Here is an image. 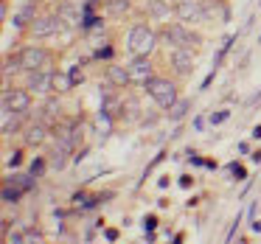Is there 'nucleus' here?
<instances>
[{
  "mask_svg": "<svg viewBox=\"0 0 261 244\" xmlns=\"http://www.w3.org/2000/svg\"><path fill=\"white\" fill-rule=\"evenodd\" d=\"M146 90H149V96H152L160 107H166V110L177 101V90H174V85H171L169 79H149L146 82Z\"/></svg>",
  "mask_w": 261,
  "mask_h": 244,
  "instance_id": "obj_1",
  "label": "nucleus"
},
{
  "mask_svg": "<svg viewBox=\"0 0 261 244\" xmlns=\"http://www.w3.org/2000/svg\"><path fill=\"white\" fill-rule=\"evenodd\" d=\"M126 45H129L132 53L146 57V53L154 48V34L146 29V25H135V29L129 31V37H126Z\"/></svg>",
  "mask_w": 261,
  "mask_h": 244,
  "instance_id": "obj_2",
  "label": "nucleus"
},
{
  "mask_svg": "<svg viewBox=\"0 0 261 244\" xmlns=\"http://www.w3.org/2000/svg\"><path fill=\"white\" fill-rule=\"evenodd\" d=\"M174 12H177V17L186 20V23H197V20L208 17V14H205V9H202V3H197V0H180Z\"/></svg>",
  "mask_w": 261,
  "mask_h": 244,
  "instance_id": "obj_3",
  "label": "nucleus"
},
{
  "mask_svg": "<svg viewBox=\"0 0 261 244\" xmlns=\"http://www.w3.org/2000/svg\"><path fill=\"white\" fill-rule=\"evenodd\" d=\"M31 104V96L25 90H3V110H14V113H25Z\"/></svg>",
  "mask_w": 261,
  "mask_h": 244,
  "instance_id": "obj_4",
  "label": "nucleus"
},
{
  "mask_svg": "<svg viewBox=\"0 0 261 244\" xmlns=\"http://www.w3.org/2000/svg\"><path fill=\"white\" fill-rule=\"evenodd\" d=\"M45 62H48V53L42 48H25L20 53V68H25V70H40Z\"/></svg>",
  "mask_w": 261,
  "mask_h": 244,
  "instance_id": "obj_5",
  "label": "nucleus"
},
{
  "mask_svg": "<svg viewBox=\"0 0 261 244\" xmlns=\"http://www.w3.org/2000/svg\"><path fill=\"white\" fill-rule=\"evenodd\" d=\"M62 29V17H40L34 20V25H31V31H34V37H48V34H57V31Z\"/></svg>",
  "mask_w": 261,
  "mask_h": 244,
  "instance_id": "obj_6",
  "label": "nucleus"
},
{
  "mask_svg": "<svg viewBox=\"0 0 261 244\" xmlns=\"http://www.w3.org/2000/svg\"><path fill=\"white\" fill-rule=\"evenodd\" d=\"M129 76H132V82H149L152 79V65H149V59L135 53V59L129 62Z\"/></svg>",
  "mask_w": 261,
  "mask_h": 244,
  "instance_id": "obj_7",
  "label": "nucleus"
},
{
  "mask_svg": "<svg viewBox=\"0 0 261 244\" xmlns=\"http://www.w3.org/2000/svg\"><path fill=\"white\" fill-rule=\"evenodd\" d=\"M171 65L177 68V73H182V76H186L188 70H191V65H194L191 48H177V51H174V57H171Z\"/></svg>",
  "mask_w": 261,
  "mask_h": 244,
  "instance_id": "obj_8",
  "label": "nucleus"
},
{
  "mask_svg": "<svg viewBox=\"0 0 261 244\" xmlns=\"http://www.w3.org/2000/svg\"><path fill=\"white\" fill-rule=\"evenodd\" d=\"M29 87L34 93H45V90H51V87H54V76L51 73H40V70H31Z\"/></svg>",
  "mask_w": 261,
  "mask_h": 244,
  "instance_id": "obj_9",
  "label": "nucleus"
},
{
  "mask_svg": "<svg viewBox=\"0 0 261 244\" xmlns=\"http://www.w3.org/2000/svg\"><path fill=\"white\" fill-rule=\"evenodd\" d=\"M107 79L113 82V85L124 87L126 82H132V76H129V68H121V65H110V70H107Z\"/></svg>",
  "mask_w": 261,
  "mask_h": 244,
  "instance_id": "obj_10",
  "label": "nucleus"
},
{
  "mask_svg": "<svg viewBox=\"0 0 261 244\" xmlns=\"http://www.w3.org/2000/svg\"><path fill=\"white\" fill-rule=\"evenodd\" d=\"M20 115H23V113L3 110V135H14V132L20 129Z\"/></svg>",
  "mask_w": 261,
  "mask_h": 244,
  "instance_id": "obj_11",
  "label": "nucleus"
},
{
  "mask_svg": "<svg viewBox=\"0 0 261 244\" xmlns=\"http://www.w3.org/2000/svg\"><path fill=\"white\" fill-rule=\"evenodd\" d=\"M25 141H29L31 146H37V143H42V141H45V126H42V124H34L29 132H25Z\"/></svg>",
  "mask_w": 261,
  "mask_h": 244,
  "instance_id": "obj_12",
  "label": "nucleus"
},
{
  "mask_svg": "<svg viewBox=\"0 0 261 244\" xmlns=\"http://www.w3.org/2000/svg\"><path fill=\"white\" fill-rule=\"evenodd\" d=\"M146 9H149V14H152V17H158V20H163L166 14L171 12V9L166 6L163 0H149V6H146Z\"/></svg>",
  "mask_w": 261,
  "mask_h": 244,
  "instance_id": "obj_13",
  "label": "nucleus"
},
{
  "mask_svg": "<svg viewBox=\"0 0 261 244\" xmlns=\"http://www.w3.org/2000/svg\"><path fill=\"white\" fill-rule=\"evenodd\" d=\"M186 113H188V101H174V104L169 107V118H171V121H180Z\"/></svg>",
  "mask_w": 261,
  "mask_h": 244,
  "instance_id": "obj_14",
  "label": "nucleus"
},
{
  "mask_svg": "<svg viewBox=\"0 0 261 244\" xmlns=\"http://www.w3.org/2000/svg\"><path fill=\"white\" fill-rule=\"evenodd\" d=\"M107 9L113 14H121V12H126V9H129V0H107Z\"/></svg>",
  "mask_w": 261,
  "mask_h": 244,
  "instance_id": "obj_15",
  "label": "nucleus"
},
{
  "mask_svg": "<svg viewBox=\"0 0 261 244\" xmlns=\"http://www.w3.org/2000/svg\"><path fill=\"white\" fill-rule=\"evenodd\" d=\"M65 154H68V149H65V146H57V152H54V157H51V166H54V169H62V166H65Z\"/></svg>",
  "mask_w": 261,
  "mask_h": 244,
  "instance_id": "obj_16",
  "label": "nucleus"
},
{
  "mask_svg": "<svg viewBox=\"0 0 261 244\" xmlns=\"http://www.w3.org/2000/svg\"><path fill=\"white\" fill-rule=\"evenodd\" d=\"M29 17H31V6H23L17 14H14V25H25V23H29Z\"/></svg>",
  "mask_w": 261,
  "mask_h": 244,
  "instance_id": "obj_17",
  "label": "nucleus"
},
{
  "mask_svg": "<svg viewBox=\"0 0 261 244\" xmlns=\"http://www.w3.org/2000/svg\"><path fill=\"white\" fill-rule=\"evenodd\" d=\"M70 85H73L70 76H54V90H68Z\"/></svg>",
  "mask_w": 261,
  "mask_h": 244,
  "instance_id": "obj_18",
  "label": "nucleus"
},
{
  "mask_svg": "<svg viewBox=\"0 0 261 244\" xmlns=\"http://www.w3.org/2000/svg\"><path fill=\"white\" fill-rule=\"evenodd\" d=\"M3 199H6V202H17V199H20V191H17V188H14V191H12V188H3Z\"/></svg>",
  "mask_w": 261,
  "mask_h": 244,
  "instance_id": "obj_19",
  "label": "nucleus"
},
{
  "mask_svg": "<svg viewBox=\"0 0 261 244\" xmlns=\"http://www.w3.org/2000/svg\"><path fill=\"white\" fill-rule=\"evenodd\" d=\"M54 115H57V104L48 101V104H45V118H54Z\"/></svg>",
  "mask_w": 261,
  "mask_h": 244,
  "instance_id": "obj_20",
  "label": "nucleus"
},
{
  "mask_svg": "<svg viewBox=\"0 0 261 244\" xmlns=\"http://www.w3.org/2000/svg\"><path fill=\"white\" fill-rule=\"evenodd\" d=\"M227 118V113H214L211 115V121H214V124H219V121H225Z\"/></svg>",
  "mask_w": 261,
  "mask_h": 244,
  "instance_id": "obj_21",
  "label": "nucleus"
},
{
  "mask_svg": "<svg viewBox=\"0 0 261 244\" xmlns=\"http://www.w3.org/2000/svg\"><path fill=\"white\" fill-rule=\"evenodd\" d=\"M253 138H261V126H255V129H253Z\"/></svg>",
  "mask_w": 261,
  "mask_h": 244,
  "instance_id": "obj_22",
  "label": "nucleus"
}]
</instances>
